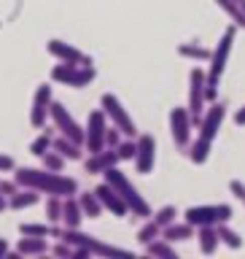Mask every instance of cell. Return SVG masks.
<instances>
[{"instance_id":"14","label":"cell","mask_w":245,"mask_h":259,"mask_svg":"<svg viewBox=\"0 0 245 259\" xmlns=\"http://www.w3.org/2000/svg\"><path fill=\"white\" fill-rule=\"evenodd\" d=\"M154 159H157V138L154 135H137V154H135V170L149 176L154 170Z\"/></svg>"},{"instance_id":"10","label":"cell","mask_w":245,"mask_h":259,"mask_svg":"<svg viewBox=\"0 0 245 259\" xmlns=\"http://www.w3.org/2000/svg\"><path fill=\"white\" fill-rule=\"evenodd\" d=\"M191 130H194V121H191V111L189 105H178V108L170 111V133H173V143L186 154V149H189V143L194 141L191 138Z\"/></svg>"},{"instance_id":"41","label":"cell","mask_w":245,"mask_h":259,"mask_svg":"<svg viewBox=\"0 0 245 259\" xmlns=\"http://www.w3.org/2000/svg\"><path fill=\"white\" fill-rule=\"evenodd\" d=\"M14 167H16V162L8 154H0V173H11Z\"/></svg>"},{"instance_id":"8","label":"cell","mask_w":245,"mask_h":259,"mask_svg":"<svg viewBox=\"0 0 245 259\" xmlns=\"http://www.w3.org/2000/svg\"><path fill=\"white\" fill-rule=\"evenodd\" d=\"M48 119L54 121V127L60 130V135H65V138H70V141H76V143L84 146V141H86V130L81 127L76 119H73V113L65 108L62 103L52 100V111H48Z\"/></svg>"},{"instance_id":"4","label":"cell","mask_w":245,"mask_h":259,"mask_svg":"<svg viewBox=\"0 0 245 259\" xmlns=\"http://www.w3.org/2000/svg\"><path fill=\"white\" fill-rule=\"evenodd\" d=\"M234 35H237V24H229V27L224 30L221 40L216 44V49L210 52V68L205 70L208 73V87H218V81H221L226 65H229V54H232V44H234Z\"/></svg>"},{"instance_id":"36","label":"cell","mask_w":245,"mask_h":259,"mask_svg":"<svg viewBox=\"0 0 245 259\" xmlns=\"http://www.w3.org/2000/svg\"><path fill=\"white\" fill-rule=\"evenodd\" d=\"M116 151H119V157L121 159H135V154H137V138H127V141H121L116 146Z\"/></svg>"},{"instance_id":"7","label":"cell","mask_w":245,"mask_h":259,"mask_svg":"<svg viewBox=\"0 0 245 259\" xmlns=\"http://www.w3.org/2000/svg\"><path fill=\"white\" fill-rule=\"evenodd\" d=\"M100 108L105 111V116L111 119V124L119 127L121 133H124V138H137V124L132 121V116L127 113V108L121 105V100H119L116 95L105 92L100 97Z\"/></svg>"},{"instance_id":"33","label":"cell","mask_w":245,"mask_h":259,"mask_svg":"<svg viewBox=\"0 0 245 259\" xmlns=\"http://www.w3.org/2000/svg\"><path fill=\"white\" fill-rule=\"evenodd\" d=\"M19 235H30V238H52V224H19Z\"/></svg>"},{"instance_id":"23","label":"cell","mask_w":245,"mask_h":259,"mask_svg":"<svg viewBox=\"0 0 245 259\" xmlns=\"http://www.w3.org/2000/svg\"><path fill=\"white\" fill-rule=\"evenodd\" d=\"M52 149H57L62 154L65 159H70V162H78L81 159V143H76V141H70V138H65V135H57L54 141H52Z\"/></svg>"},{"instance_id":"35","label":"cell","mask_w":245,"mask_h":259,"mask_svg":"<svg viewBox=\"0 0 245 259\" xmlns=\"http://www.w3.org/2000/svg\"><path fill=\"white\" fill-rule=\"evenodd\" d=\"M175 216H178V208H175V205H162V208H159L151 219L162 227V230H165L167 224H173V222H175Z\"/></svg>"},{"instance_id":"11","label":"cell","mask_w":245,"mask_h":259,"mask_svg":"<svg viewBox=\"0 0 245 259\" xmlns=\"http://www.w3.org/2000/svg\"><path fill=\"white\" fill-rule=\"evenodd\" d=\"M86 141H84V149L89 154H97L105 149V133H108V116H105L103 108H94L86 119Z\"/></svg>"},{"instance_id":"13","label":"cell","mask_w":245,"mask_h":259,"mask_svg":"<svg viewBox=\"0 0 245 259\" xmlns=\"http://www.w3.org/2000/svg\"><path fill=\"white\" fill-rule=\"evenodd\" d=\"M52 87L48 84H40L32 95V108H30V124L40 130L46 127V119H48V111H52Z\"/></svg>"},{"instance_id":"21","label":"cell","mask_w":245,"mask_h":259,"mask_svg":"<svg viewBox=\"0 0 245 259\" xmlns=\"http://www.w3.org/2000/svg\"><path fill=\"white\" fill-rule=\"evenodd\" d=\"M16 251H19V256H40V254H48L52 246L46 243V238H30V235H22V240L16 243Z\"/></svg>"},{"instance_id":"26","label":"cell","mask_w":245,"mask_h":259,"mask_svg":"<svg viewBox=\"0 0 245 259\" xmlns=\"http://www.w3.org/2000/svg\"><path fill=\"white\" fill-rule=\"evenodd\" d=\"M216 6L232 19V24H237V30H245V8L237 0H216Z\"/></svg>"},{"instance_id":"15","label":"cell","mask_w":245,"mask_h":259,"mask_svg":"<svg viewBox=\"0 0 245 259\" xmlns=\"http://www.w3.org/2000/svg\"><path fill=\"white\" fill-rule=\"evenodd\" d=\"M48 54L54 57V60H60V62H73V65H92V57H86L81 49H76L73 44H65V40L60 38H52L48 40Z\"/></svg>"},{"instance_id":"17","label":"cell","mask_w":245,"mask_h":259,"mask_svg":"<svg viewBox=\"0 0 245 259\" xmlns=\"http://www.w3.org/2000/svg\"><path fill=\"white\" fill-rule=\"evenodd\" d=\"M119 162H121V157H119L116 149H103V151H97V154H89V159L84 162V167H86L89 176H103L105 170L116 167Z\"/></svg>"},{"instance_id":"1","label":"cell","mask_w":245,"mask_h":259,"mask_svg":"<svg viewBox=\"0 0 245 259\" xmlns=\"http://www.w3.org/2000/svg\"><path fill=\"white\" fill-rule=\"evenodd\" d=\"M14 181L24 189H35L40 194H57V197H73L78 194V181L46 167H14Z\"/></svg>"},{"instance_id":"37","label":"cell","mask_w":245,"mask_h":259,"mask_svg":"<svg viewBox=\"0 0 245 259\" xmlns=\"http://www.w3.org/2000/svg\"><path fill=\"white\" fill-rule=\"evenodd\" d=\"M52 254L54 256H62V259H76V246H70L68 240H60L52 246Z\"/></svg>"},{"instance_id":"5","label":"cell","mask_w":245,"mask_h":259,"mask_svg":"<svg viewBox=\"0 0 245 259\" xmlns=\"http://www.w3.org/2000/svg\"><path fill=\"white\" fill-rule=\"evenodd\" d=\"M97 70L92 65H73V62H60L52 68V81L62 87H70V89H84L94 81Z\"/></svg>"},{"instance_id":"34","label":"cell","mask_w":245,"mask_h":259,"mask_svg":"<svg viewBox=\"0 0 245 259\" xmlns=\"http://www.w3.org/2000/svg\"><path fill=\"white\" fill-rule=\"evenodd\" d=\"M52 141H54V138H52V133H48V130H46V133H40L35 141L30 143V154H35V157H43V154L52 149Z\"/></svg>"},{"instance_id":"27","label":"cell","mask_w":245,"mask_h":259,"mask_svg":"<svg viewBox=\"0 0 245 259\" xmlns=\"http://www.w3.org/2000/svg\"><path fill=\"white\" fill-rule=\"evenodd\" d=\"M143 248H145V254H149V256H159V259H178V251L173 248V243L165 240V238L151 240L149 246H143Z\"/></svg>"},{"instance_id":"44","label":"cell","mask_w":245,"mask_h":259,"mask_svg":"<svg viewBox=\"0 0 245 259\" xmlns=\"http://www.w3.org/2000/svg\"><path fill=\"white\" fill-rule=\"evenodd\" d=\"M8 251H11V248H8V240H6V238H0V259H6V256H8Z\"/></svg>"},{"instance_id":"16","label":"cell","mask_w":245,"mask_h":259,"mask_svg":"<svg viewBox=\"0 0 245 259\" xmlns=\"http://www.w3.org/2000/svg\"><path fill=\"white\" fill-rule=\"evenodd\" d=\"M94 194L100 197L103 208H105V210H111L113 216H121V219H124V216L129 213V205H127L124 200H121V194H119L116 189H113V186H111L108 181L97 184V186H94Z\"/></svg>"},{"instance_id":"18","label":"cell","mask_w":245,"mask_h":259,"mask_svg":"<svg viewBox=\"0 0 245 259\" xmlns=\"http://www.w3.org/2000/svg\"><path fill=\"white\" fill-rule=\"evenodd\" d=\"M162 238L170 240V243H183L189 238H197V227L189 224L186 219L183 222H173V224H167L165 230H162Z\"/></svg>"},{"instance_id":"2","label":"cell","mask_w":245,"mask_h":259,"mask_svg":"<svg viewBox=\"0 0 245 259\" xmlns=\"http://www.w3.org/2000/svg\"><path fill=\"white\" fill-rule=\"evenodd\" d=\"M103 181H108L113 189L121 194V200L129 205V213H132V216H140V219H151V216H154L149 200H145L143 194L137 192V186L129 181V178L121 173L119 167H108V170H105V173H103Z\"/></svg>"},{"instance_id":"22","label":"cell","mask_w":245,"mask_h":259,"mask_svg":"<svg viewBox=\"0 0 245 259\" xmlns=\"http://www.w3.org/2000/svg\"><path fill=\"white\" fill-rule=\"evenodd\" d=\"M210 151H213V143L197 135V138L189 143V149H186V157H189L194 165H205V162L210 159Z\"/></svg>"},{"instance_id":"40","label":"cell","mask_w":245,"mask_h":259,"mask_svg":"<svg viewBox=\"0 0 245 259\" xmlns=\"http://www.w3.org/2000/svg\"><path fill=\"white\" fill-rule=\"evenodd\" d=\"M19 189H22V186L16 184V181H0V192H3L6 197H11V194H16Z\"/></svg>"},{"instance_id":"25","label":"cell","mask_w":245,"mask_h":259,"mask_svg":"<svg viewBox=\"0 0 245 259\" xmlns=\"http://www.w3.org/2000/svg\"><path fill=\"white\" fill-rule=\"evenodd\" d=\"M78 202H81V210H84V216H89V219H100L103 216V202H100V197L94 194V189L92 192H81L78 194Z\"/></svg>"},{"instance_id":"19","label":"cell","mask_w":245,"mask_h":259,"mask_svg":"<svg viewBox=\"0 0 245 259\" xmlns=\"http://www.w3.org/2000/svg\"><path fill=\"white\" fill-rule=\"evenodd\" d=\"M84 210H81V202L78 197H65V205H62V227H70V230H78L81 222H84Z\"/></svg>"},{"instance_id":"31","label":"cell","mask_w":245,"mask_h":259,"mask_svg":"<svg viewBox=\"0 0 245 259\" xmlns=\"http://www.w3.org/2000/svg\"><path fill=\"white\" fill-rule=\"evenodd\" d=\"M216 230H218V238H221V243H224V246H229V248H234V251H237V248H242V238H240V235H237V232H234L232 227H229V222L218 224Z\"/></svg>"},{"instance_id":"43","label":"cell","mask_w":245,"mask_h":259,"mask_svg":"<svg viewBox=\"0 0 245 259\" xmlns=\"http://www.w3.org/2000/svg\"><path fill=\"white\" fill-rule=\"evenodd\" d=\"M234 124L245 127V105H242V108H237V113H234Z\"/></svg>"},{"instance_id":"30","label":"cell","mask_w":245,"mask_h":259,"mask_svg":"<svg viewBox=\"0 0 245 259\" xmlns=\"http://www.w3.org/2000/svg\"><path fill=\"white\" fill-rule=\"evenodd\" d=\"M157 238H162V227L154 222V219H145V224L137 230V243H140V246H149V243L157 240Z\"/></svg>"},{"instance_id":"20","label":"cell","mask_w":245,"mask_h":259,"mask_svg":"<svg viewBox=\"0 0 245 259\" xmlns=\"http://www.w3.org/2000/svg\"><path fill=\"white\" fill-rule=\"evenodd\" d=\"M197 243H200V251L205 256H213L218 246H221V238H218V230L216 227H197Z\"/></svg>"},{"instance_id":"12","label":"cell","mask_w":245,"mask_h":259,"mask_svg":"<svg viewBox=\"0 0 245 259\" xmlns=\"http://www.w3.org/2000/svg\"><path fill=\"white\" fill-rule=\"evenodd\" d=\"M224 119H226V105L224 103H210V108H205V113H202V121H200V138H205V141L213 143L216 141V135H218V130H221L224 124Z\"/></svg>"},{"instance_id":"32","label":"cell","mask_w":245,"mask_h":259,"mask_svg":"<svg viewBox=\"0 0 245 259\" xmlns=\"http://www.w3.org/2000/svg\"><path fill=\"white\" fill-rule=\"evenodd\" d=\"M65 162H68V159H65L57 149H48L43 157H40V165H43L46 170H57V173H62V170H65Z\"/></svg>"},{"instance_id":"38","label":"cell","mask_w":245,"mask_h":259,"mask_svg":"<svg viewBox=\"0 0 245 259\" xmlns=\"http://www.w3.org/2000/svg\"><path fill=\"white\" fill-rule=\"evenodd\" d=\"M121 141H124V133L119 127H108V133H105V149H116Z\"/></svg>"},{"instance_id":"3","label":"cell","mask_w":245,"mask_h":259,"mask_svg":"<svg viewBox=\"0 0 245 259\" xmlns=\"http://www.w3.org/2000/svg\"><path fill=\"white\" fill-rule=\"evenodd\" d=\"M60 240H68L70 246H76V248H86L92 256H129L127 248H119V246H111V243H103L100 238H94V235L81 232V227H78V230L62 227Z\"/></svg>"},{"instance_id":"39","label":"cell","mask_w":245,"mask_h":259,"mask_svg":"<svg viewBox=\"0 0 245 259\" xmlns=\"http://www.w3.org/2000/svg\"><path fill=\"white\" fill-rule=\"evenodd\" d=\"M229 192L245 205V184H242V181H229Z\"/></svg>"},{"instance_id":"24","label":"cell","mask_w":245,"mask_h":259,"mask_svg":"<svg viewBox=\"0 0 245 259\" xmlns=\"http://www.w3.org/2000/svg\"><path fill=\"white\" fill-rule=\"evenodd\" d=\"M40 200V192H35V189H22L16 192V194H11L8 197V208H14V210H24V208H32L35 202Z\"/></svg>"},{"instance_id":"9","label":"cell","mask_w":245,"mask_h":259,"mask_svg":"<svg viewBox=\"0 0 245 259\" xmlns=\"http://www.w3.org/2000/svg\"><path fill=\"white\" fill-rule=\"evenodd\" d=\"M205 84H208V73L202 68H191L189 73V111L194 127H200L202 113H205Z\"/></svg>"},{"instance_id":"42","label":"cell","mask_w":245,"mask_h":259,"mask_svg":"<svg viewBox=\"0 0 245 259\" xmlns=\"http://www.w3.org/2000/svg\"><path fill=\"white\" fill-rule=\"evenodd\" d=\"M205 100H208V103H216V100H218L216 87H208V84H205Z\"/></svg>"},{"instance_id":"29","label":"cell","mask_w":245,"mask_h":259,"mask_svg":"<svg viewBox=\"0 0 245 259\" xmlns=\"http://www.w3.org/2000/svg\"><path fill=\"white\" fill-rule=\"evenodd\" d=\"M62 205H65V197L48 194V200H46V222L48 224H62Z\"/></svg>"},{"instance_id":"46","label":"cell","mask_w":245,"mask_h":259,"mask_svg":"<svg viewBox=\"0 0 245 259\" xmlns=\"http://www.w3.org/2000/svg\"><path fill=\"white\" fill-rule=\"evenodd\" d=\"M240 6H242V8H245V0H240Z\"/></svg>"},{"instance_id":"45","label":"cell","mask_w":245,"mask_h":259,"mask_svg":"<svg viewBox=\"0 0 245 259\" xmlns=\"http://www.w3.org/2000/svg\"><path fill=\"white\" fill-rule=\"evenodd\" d=\"M3 210H8V197L0 192V213H3Z\"/></svg>"},{"instance_id":"28","label":"cell","mask_w":245,"mask_h":259,"mask_svg":"<svg viewBox=\"0 0 245 259\" xmlns=\"http://www.w3.org/2000/svg\"><path fill=\"white\" fill-rule=\"evenodd\" d=\"M178 57L194 60V62H208L210 60V49L200 46V44H178Z\"/></svg>"},{"instance_id":"6","label":"cell","mask_w":245,"mask_h":259,"mask_svg":"<svg viewBox=\"0 0 245 259\" xmlns=\"http://www.w3.org/2000/svg\"><path fill=\"white\" fill-rule=\"evenodd\" d=\"M186 222L194 227H218L232 219V205L218 202V205H191L186 208Z\"/></svg>"}]
</instances>
